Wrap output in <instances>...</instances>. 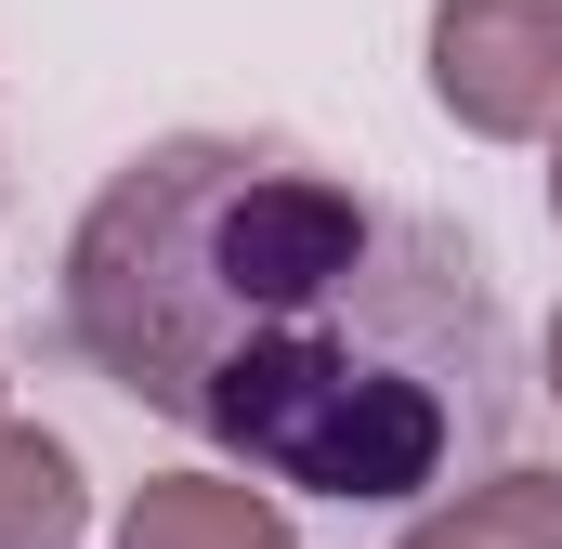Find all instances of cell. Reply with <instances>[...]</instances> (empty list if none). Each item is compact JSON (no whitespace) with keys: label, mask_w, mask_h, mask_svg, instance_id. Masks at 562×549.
<instances>
[{"label":"cell","mask_w":562,"mask_h":549,"mask_svg":"<svg viewBox=\"0 0 562 549\" xmlns=\"http://www.w3.org/2000/svg\"><path fill=\"white\" fill-rule=\"evenodd\" d=\"M537 367H550V406H562V301H550V327H537Z\"/></svg>","instance_id":"6"},{"label":"cell","mask_w":562,"mask_h":549,"mask_svg":"<svg viewBox=\"0 0 562 549\" xmlns=\"http://www.w3.org/2000/svg\"><path fill=\"white\" fill-rule=\"evenodd\" d=\"M550 223H562V132H550Z\"/></svg>","instance_id":"7"},{"label":"cell","mask_w":562,"mask_h":549,"mask_svg":"<svg viewBox=\"0 0 562 549\" xmlns=\"http://www.w3.org/2000/svg\"><path fill=\"white\" fill-rule=\"evenodd\" d=\"M393 549H562V471H484V484L431 497Z\"/></svg>","instance_id":"4"},{"label":"cell","mask_w":562,"mask_h":549,"mask_svg":"<svg viewBox=\"0 0 562 549\" xmlns=\"http://www.w3.org/2000/svg\"><path fill=\"white\" fill-rule=\"evenodd\" d=\"M66 340L144 418L340 511H419L524 418L484 249L276 132L119 157L66 236Z\"/></svg>","instance_id":"1"},{"label":"cell","mask_w":562,"mask_h":549,"mask_svg":"<svg viewBox=\"0 0 562 549\" xmlns=\"http://www.w3.org/2000/svg\"><path fill=\"white\" fill-rule=\"evenodd\" d=\"M119 549H301V537L249 471H157L119 511Z\"/></svg>","instance_id":"3"},{"label":"cell","mask_w":562,"mask_h":549,"mask_svg":"<svg viewBox=\"0 0 562 549\" xmlns=\"http://www.w3.org/2000/svg\"><path fill=\"white\" fill-rule=\"evenodd\" d=\"M431 105L471 144L562 132V0H431Z\"/></svg>","instance_id":"2"},{"label":"cell","mask_w":562,"mask_h":549,"mask_svg":"<svg viewBox=\"0 0 562 549\" xmlns=\"http://www.w3.org/2000/svg\"><path fill=\"white\" fill-rule=\"evenodd\" d=\"M79 524H92L79 458L40 418H0V549H79Z\"/></svg>","instance_id":"5"}]
</instances>
